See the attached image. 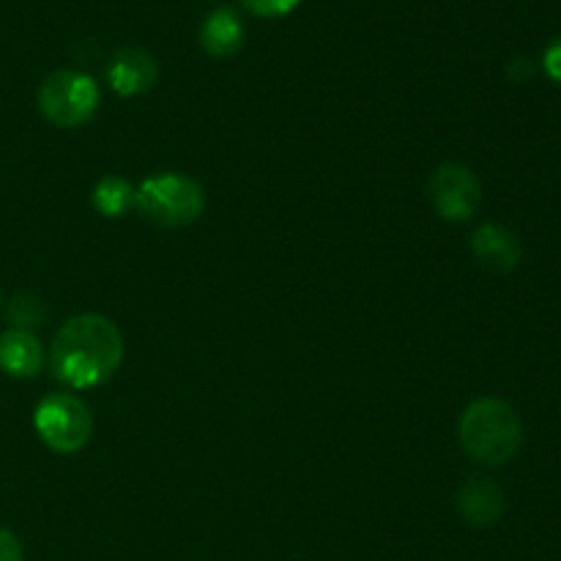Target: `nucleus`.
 Masks as SVG:
<instances>
[{
  "mask_svg": "<svg viewBox=\"0 0 561 561\" xmlns=\"http://www.w3.org/2000/svg\"><path fill=\"white\" fill-rule=\"evenodd\" d=\"M124 362V337L110 318L82 312L69 318L49 345V370L69 389L107 383Z\"/></svg>",
  "mask_w": 561,
  "mask_h": 561,
  "instance_id": "f257e3e1",
  "label": "nucleus"
},
{
  "mask_svg": "<svg viewBox=\"0 0 561 561\" xmlns=\"http://www.w3.org/2000/svg\"><path fill=\"white\" fill-rule=\"evenodd\" d=\"M458 436L471 460L496 469L518 455L524 444V425L507 400L477 398L460 414Z\"/></svg>",
  "mask_w": 561,
  "mask_h": 561,
  "instance_id": "f03ea898",
  "label": "nucleus"
},
{
  "mask_svg": "<svg viewBox=\"0 0 561 561\" xmlns=\"http://www.w3.org/2000/svg\"><path fill=\"white\" fill-rule=\"evenodd\" d=\"M135 208L157 228H186L203 217L206 192L184 173H159L137 186Z\"/></svg>",
  "mask_w": 561,
  "mask_h": 561,
  "instance_id": "7ed1b4c3",
  "label": "nucleus"
},
{
  "mask_svg": "<svg viewBox=\"0 0 561 561\" xmlns=\"http://www.w3.org/2000/svg\"><path fill=\"white\" fill-rule=\"evenodd\" d=\"M38 113L58 129H80L96 115L102 93L85 71L58 69L44 77L36 93Z\"/></svg>",
  "mask_w": 561,
  "mask_h": 561,
  "instance_id": "20e7f679",
  "label": "nucleus"
},
{
  "mask_svg": "<svg viewBox=\"0 0 561 561\" xmlns=\"http://www.w3.org/2000/svg\"><path fill=\"white\" fill-rule=\"evenodd\" d=\"M38 438L58 455H75L91 442L93 414L75 392H49L33 411Z\"/></svg>",
  "mask_w": 561,
  "mask_h": 561,
  "instance_id": "39448f33",
  "label": "nucleus"
},
{
  "mask_svg": "<svg viewBox=\"0 0 561 561\" xmlns=\"http://www.w3.org/2000/svg\"><path fill=\"white\" fill-rule=\"evenodd\" d=\"M431 206L444 222H469L482 203V186L466 164L447 162L433 170L427 181Z\"/></svg>",
  "mask_w": 561,
  "mask_h": 561,
  "instance_id": "423d86ee",
  "label": "nucleus"
},
{
  "mask_svg": "<svg viewBox=\"0 0 561 561\" xmlns=\"http://www.w3.org/2000/svg\"><path fill=\"white\" fill-rule=\"evenodd\" d=\"M104 77L118 96H142L157 85L159 64L148 49L121 47L104 66Z\"/></svg>",
  "mask_w": 561,
  "mask_h": 561,
  "instance_id": "0eeeda50",
  "label": "nucleus"
},
{
  "mask_svg": "<svg viewBox=\"0 0 561 561\" xmlns=\"http://www.w3.org/2000/svg\"><path fill=\"white\" fill-rule=\"evenodd\" d=\"M471 255L485 272L491 274H510L518 268L524 257L520 239L510 228L496 222H485L471 233Z\"/></svg>",
  "mask_w": 561,
  "mask_h": 561,
  "instance_id": "6e6552de",
  "label": "nucleus"
},
{
  "mask_svg": "<svg viewBox=\"0 0 561 561\" xmlns=\"http://www.w3.org/2000/svg\"><path fill=\"white\" fill-rule=\"evenodd\" d=\"M44 367L42 340L27 329H5L0 332V370L11 378H36Z\"/></svg>",
  "mask_w": 561,
  "mask_h": 561,
  "instance_id": "1a4fd4ad",
  "label": "nucleus"
},
{
  "mask_svg": "<svg viewBox=\"0 0 561 561\" xmlns=\"http://www.w3.org/2000/svg\"><path fill=\"white\" fill-rule=\"evenodd\" d=\"M244 22L230 5H219L203 20L201 44L211 58H233L244 47Z\"/></svg>",
  "mask_w": 561,
  "mask_h": 561,
  "instance_id": "9d476101",
  "label": "nucleus"
},
{
  "mask_svg": "<svg viewBox=\"0 0 561 561\" xmlns=\"http://www.w3.org/2000/svg\"><path fill=\"white\" fill-rule=\"evenodd\" d=\"M458 510L471 526H493L502 520L504 515V493L496 482L485 480V477H477L469 480L458 491Z\"/></svg>",
  "mask_w": 561,
  "mask_h": 561,
  "instance_id": "9b49d317",
  "label": "nucleus"
},
{
  "mask_svg": "<svg viewBox=\"0 0 561 561\" xmlns=\"http://www.w3.org/2000/svg\"><path fill=\"white\" fill-rule=\"evenodd\" d=\"M93 208L102 217L118 219L135 206V186L121 175H104L96 186H93Z\"/></svg>",
  "mask_w": 561,
  "mask_h": 561,
  "instance_id": "f8f14e48",
  "label": "nucleus"
},
{
  "mask_svg": "<svg viewBox=\"0 0 561 561\" xmlns=\"http://www.w3.org/2000/svg\"><path fill=\"white\" fill-rule=\"evenodd\" d=\"M9 321L14 323V329H27L31 332L33 327L44 321V305L31 294H20L11 299L9 310H5Z\"/></svg>",
  "mask_w": 561,
  "mask_h": 561,
  "instance_id": "ddd939ff",
  "label": "nucleus"
},
{
  "mask_svg": "<svg viewBox=\"0 0 561 561\" xmlns=\"http://www.w3.org/2000/svg\"><path fill=\"white\" fill-rule=\"evenodd\" d=\"M301 0H241L250 14L263 16V20H277V16H288L290 11L299 5Z\"/></svg>",
  "mask_w": 561,
  "mask_h": 561,
  "instance_id": "4468645a",
  "label": "nucleus"
},
{
  "mask_svg": "<svg viewBox=\"0 0 561 561\" xmlns=\"http://www.w3.org/2000/svg\"><path fill=\"white\" fill-rule=\"evenodd\" d=\"M542 69H546V75L551 77L557 85H561V36L553 38L546 47V53H542Z\"/></svg>",
  "mask_w": 561,
  "mask_h": 561,
  "instance_id": "2eb2a0df",
  "label": "nucleus"
},
{
  "mask_svg": "<svg viewBox=\"0 0 561 561\" xmlns=\"http://www.w3.org/2000/svg\"><path fill=\"white\" fill-rule=\"evenodd\" d=\"M0 561H25V551L16 535L0 526Z\"/></svg>",
  "mask_w": 561,
  "mask_h": 561,
  "instance_id": "dca6fc26",
  "label": "nucleus"
},
{
  "mask_svg": "<svg viewBox=\"0 0 561 561\" xmlns=\"http://www.w3.org/2000/svg\"><path fill=\"white\" fill-rule=\"evenodd\" d=\"M507 71L515 82H529L531 75H535V66H531L529 58H524V55H520V58H515L513 64H510Z\"/></svg>",
  "mask_w": 561,
  "mask_h": 561,
  "instance_id": "f3484780",
  "label": "nucleus"
}]
</instances>
